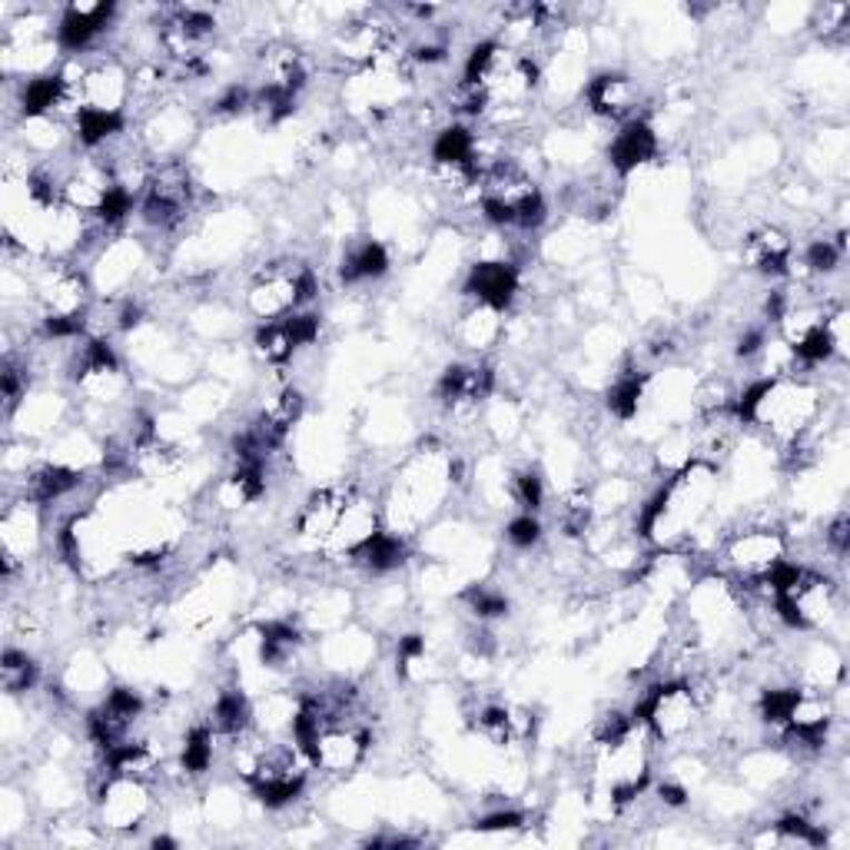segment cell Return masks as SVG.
<instances>
[{"label": "cell", "instance_id": "cell-9", "mask_svg": "<svg viewBox=\"0 0 850 850\" xmlns=\"http://www.w3.org/2000/svg\"><path fill=\"white\" fill-rule=\"evenodd\" d=\"M728 559L731 565L744 575V579H764L781 559H784V538L771 528H758V532H741L731 545H728Z\"/></svg>", "mask_w": 850, "mask_h": 850}, {"label": "cell", "instance_id": "cell-2", "mask_svg": "<svg viewBox=\"0 0 850 850\" xmlns=\"http://www.w3.org/2000/svg\"><path fill=\"white\" fill-rule=\"evenodd\" d=\"M734 413L741 423L764 425L774 435L798 438L818 416V393L794 379H768V383H754L741 396Z\"/></svg>", "mask_w": 850, "mask_h": 850}, {"label": "cell", "instance_id": "cell-28", "mask_svg": "<svg viewBox=\"0 0 850 850\" xmlns=\"http://www.w3.org/2000/svg\"><path fill=\"white\" fill-rule=\"evenodd\" d=\"M848 538H850L848 515H841V518L831 525V532H828V542H831V548H834L838 555H844V552H848Z\"/></svg>", "mask_w": 850, "mask_h": 850}, {"label": "cell", "instance_id": "cell-23", "mask_svg": "<svg viewBox=\"0 0 850 850\" xmlns=\"http://www.w3.org/2000/svg\"><path fill=\"white\" fill-rule=\"evenodd\" d=\"M841 256H844V243L838 239H814L811 246H808V253H804V263L814 269V273H834L838 269V263H841Z\"/></svg>", "mask_w": 850, "mask_h": 850}, {"label": "cell", "instance_id": "cell-12", "mask_svg": "<svg viewBox=\"0 0 850 850\" xmlns=\"http://www.w3.org/2000/svg\"><path fill=\"white\" fill-rule=\"evenodd\" d=\"M744 259L764 276H781L791 266V239L781 229H758L744 243Z\"/></svg>", "mask_w": 850, "mask_h": 850}, {"label": "cell", "instance_id": "cell-20", "mask_svg": "<svg viewBox=\"0 0 850 850\" xmlns=\"http://www.w3.org/2000/svg\"><path fill=\"white\" fill-rule=\"evenodd\" d=\"M0 674H3V688H7L10 694L30 691V688H33V681H37V668H33V661H30L23 651H17V648H7V651H3Z\"/></svg>", "mask_w": 850, "mask_h": 850}, {"label": "cell", "instance_id": "cell-13", "mask_svg": "<svg viewBox=\"0 0 850 850\" xmlns=\"http://www.w3.org/2000/svg\"><path fill=\"white\" fill-rule=\"evenodd\" d=\"M658 150V140L651 134L648 123L641 120H632L615 140H612V150H609V160L619 174H632L641 164H648Z\"/></svg>", "mask_w": 850, "mask_h": 850}, {"label": "cell", "instance_id": "cell-18", "mask_svg": "<svg viewBox=\"0 0 850 850\" xmlns=\"http://www.w3.org/2000/svg\"><path fill=\"white\" fill-rule=\"evenodd\" d=\"M123 130V113H103V110H80L77 113V140L83 147H100L110 137Z\"/></svg>", "mask_w": 850, "mask_h": 850}, {"label": "cell", "instance_id": "cell-5", "mask_svg": "<svg viewBox=\"0 0 850 850\" xmlns=\"http://www.w3.org/2000/svg\"><path fill=\"white\" fill-rule=\"evenodd\" d=\"M366 744H369V734H366V731L349 728V724H333V728L319 731V734L306 744V758H309V764H316L319 771L346 774V771H353V768L363 761Z\"/></svg>", "mask_w": 850, "mask_h": 850}, {"label": "cell", "instance_id": "cell-17", "mask_svg": "<svg viewBox=\"0 0 850 850\" xmlns=\"http://www.w3.org/2000/svg\"><path fill=\"white\" fill-rule=\"evenodd\" d=\"M389 269V256L379 243H363L356 246L346 259H343V279L346 283H359V279H379Z\"/></svg>", "mask_w": 850, "mask_h": 850}, {"label": "cell", "instance_id": "cell-21", "mask_svg": "<svg viewBox=\"0 0 850 850\" xmlns=\"http://www.w3.org/2000/svg\"><path fill=\"white\" fill-rule=\"evenodd\" d=\"M641 393H644V376L641 373H625L609 393V409L622 419H632L638 406H641Z\"/></svg>", "mask_w": 850, "mask_h": 850}, {"label": "cell", "instance_id": "cell-27", "mask_svg": "<svg viewBox=\"0 0 850 850\" xmlns=\"http://www.w3.org/2000/svg\"><path fill=\"white\" fill-rule=\"evenodd\" d=\"M478 828H482V831H515V828H522V814H515V811H498V814H488Z\"/></svg>", "mask_w": 850, "mask_h": 850}, {"label": "cell", "instance_id": "cell-25", "mask_svg": "<svg viewBox=\"0 0 850 850\" xmlns=\"http://www.w3.org/2000/svg\"><path fill=\"white\" fill-rule=\"evenodd\" d=\"M508 542L515 545V548H532L538 538H542V525H538V518H532V515H518L512 525H508Z\"/></svg>", "mask_w": 850, "mask_h": 850}, {"label": "cell", "instance_id": "cell-19", "mask_svg": "<svg viewBox=\"0 0 850 850\" xmlns=\"http://www.w3.org/2000/svg\"><path fill=\"white\" fill-rule=\"evenodd\" d=\"M256 349L266 363H286L293 353H296V343L289 336V326L286 319H276V323H266L259 333H256Z\"/></svg>", "mask_w": 850, "mask_h": 850}, {"label": "cell", "instance_id": "cell-24", "mask_svg": "<svg viewBox=\"0 0 850 850\" xmlns=\"http://www.w3.org/2000/svg\"><path fill=\"white\" fill-rule=\"evenodd\" d=\"M468 605L478 619H498L508 612V602L498 595V592H488V589H472L468 592Z\"/></svg>", "mask_w": 850, "mask_h": 850}, {"label": "cell", "instance_id": "cell-4", "mask_svg": "<svg viewBox=\"0 0 850 850\" xmlns=\"http://www.w3.org/2000/svg\"><path fill=\"white\" fill-rule=\"evenodd\" d=\"M190 174L184 164H164L147 177L144 187V219L150 226L170 229L190 210Z\"/></svg>", "mask_w": 850, "mask_h": 850}, {"label": "cell", "instance_id": "cell-10", "mask_svg": "<svg viewBox=\"0 0 850 850\" xmlns=\"http://www.w3.org/2000/svg\"><path fill=\"white\" fill-rule=\"evenodd\" d=\"M113 17V3H70L57 23V43L70 53H80L93 43L97 33L107 30Z\"/></svg>", "mask_w": 850, "mask_h": 850}, {"label": "cell", "instance_id": "cell-22", "mask_svg": "<svg viewBox=\"0 0 850 850\" xmlns=\"http://www.w3.org/2000/svg\"><path fill=\"white\" fill-rule=\"evenodd\" d=\"M212 764V728H194L184 744V771L204 774Z\"/></svg>", "mask_w": 850, "mask_h": 850}, {"label": "cell", "instance_id": "cell-1", "mask_svg": "<svg viewBox=\"0 0 850 850\" xmlns=\"http://www.w3.org/2000/svg\"><path fill=\"white\" fill-rule=\"evenodd\" d=\"M714 488H718V468L704 458L688 462L648 505V512L641 518V532L658 542L688 535L708 512Z\"/></svg>", "mask_w": 850, "mask_h": 850}, {"label": "cell", "instance_id": "cell-8", "mask_svg": "<svg viewBox=\"0 0 850 850\" xmlns=\"http://www.w3.org/2000/svg\"><path fill=\"white\" fill-rule=\"evenodd\" d=\"M150 811V798H147V788L144 781L137 778H123V774H113L103 788V798H100V814H103V824L113 828V831H130L137 828Z\"/></svg>", "mask_w": 850, "mask_h": 850}, {"label": "cell", "instance_id": "cell-3", "mask_svg": "<svg viewBox=\"0 0 850 850\" xmlns=\"http://www.w3.org/2000/svg\"><path fill=\"white\" fill-rule=\"evenodd\" d=\"M698 711H701L698 691H694L691 684L668 681V684H658V688L648 691V698L641 701L635 718L644 721V728H648L654 738H661V741H678V738H684V734L694 728Z\"/></svg>", "mask_w": 850, "mask_h": 850}, {"label": "cell", "instance_id": "cell-16", "mask_svg": "<svg viewBox=\"0 0 850 850\" xmlns=\"http://www.w3.org/2000/svg\"><path fill=\"white\" fill-rule=\"evenodd\" d=\"M249 724V704L239 691H223L212 708V734L219 738H239Z\"/></svg>", "mask_w": 850, "mask_h": 850}, {"label": "cell", "instance_id": "cell-6", "mask_svg": "<svg viewBox=\"0 0 850 850\" xmlns=\"http://www.w3.org/2000/svg\"><path fill=\"white\" fill-rule=\"evenodd\" d=\"M299 276H303V269H283V266L266 269L249 289L253 316H259L266 323L289 316L299 306Z\"/></svg>", "mask_w": 850, "mask_h": 850}, {"label": "cell", "instance_id": "cell-11", "mask_svg": "<svg viewBox=\"0 0 850 850\" xmlns=\"http://www.w3.org/2000/svg\"><path fill=\"white\" fill-rule=\"evenodd\" d=\"M482 306L488 309H505L515 293H518V269L512 263H475L472 266V276H468V286H465Z\"/></svg>", "mask_w": 850, "mask_h": 850}, {"label": "cell", "instance_id": "cell-14", "mask_svg": "<svg viewBox=\"0 0 850 850\" xmlns=\"http://www.w3.org/2000/svg\"><path fill=\"white\" fill-rule=\"evenodd\" d=\"M589 103L602 117H625L635 107V83L622 73H602L589 83Z\"/></svg>", "mask_w": 850, "mask_h": 850}, {"label": "cell", "instance_id": "cell-26", "mask_svg": "<svg viewBox=\"0 0 850 850\" xmlns=\"http://www.w3.org/2000/svg\"><path fill=\"white\" fill-rule=\"evenodd\" d=\"M515 485H518V498H522L525 508H538V505H542V478H538L535 472L518 475Z\"/></svg>", "mask_w": 850, "mask_h": 850}, {"label": "cell", "instance_id": "cell-15", "mask_svg": "<svg viewBox=\"0 0 850 850\" xmlns=\"http://www.w3.org/2000/svg\"><path fill=\"white\" fill-rule=\"evenodd\" d=\"M353 555L373 572H393L406 562V542L393 532H373Z\"/></svg>", "mask_w": 850, "mask_h": 850}, {"label": "cell", "instance_id": "cell-29", "mask_svg": "<svg viewBox=\"0 0 850 850\" xmlns=\"http://www.w3.org/2000/svg\"><path fill=\"white\" fill-rule=\"evenodd\" d=\"M661 801L671 804V808H681V804H684V788H678V784H661Z\"/></svg>", "mask_w": 850, "mask_h": 850}, {"label": "cell", "instance_id": "cell-7", "mask_svg": "<svg viewBox=\"0 0 850 850\" xmlns=\"http://www.w3.org/2000/svg\"><path fill=\"white\" fill-rule=\"evenodd\" d=\"M346 505H349V495L339 492V488H323V492H316V495L303 505V512H299V522H296L299 538H303L306 545H316V548L333 545Z\"/></svg>", "mask_w": 850, "mask_h": 850}]
</instances>
